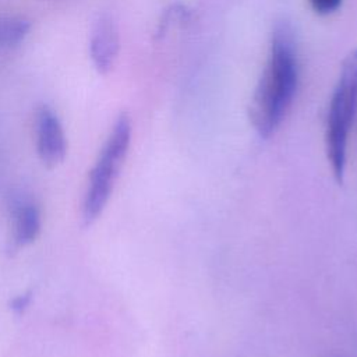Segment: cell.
<instances>
[{
    "instance_id": "obj_1",
    "label": "cell",
    "mask_w": 357,
    "mask_h": 357,
    "mask_svg": "<svg viewBox=\"0 0 357 357\" xmlns=\"http://www.w3.org/2000/svg\"><path fill=\"white\" fill-rule=\"evenodd\" d=\"M298 79L296 38L287 21L275 24L268 63L254 91L248 116L262 138H268L286 116Z\"/></svg>"
},
{
    "instance_id": "obj_2",
    "label": "cell",
    "mask_w": 357,
    "mask_h": 357,
    "mask_svg": "<svg viewBox=\"0 0 357 357\" xmlns=\"http://www.w3.org/2000/svg\"><path fill=\"white\" fill-rule=\"evenodd\" d=\"M357 109V49L350 52L342 64L335 86L325 131L326 156L335 180L342 184L346 169L349 130Z\"/></svg>"
},
{
    "instance_id": "obj_3",
    "label": "cell",
    "mask_w": 357,
    "mask_h": 357,
    "mask_svg": "<svg viewBox=\"0 0 357 357\" xmlns=\"http://www.w3.org/2000/svg\"><path fill=\"white\" fill-rule=\"evenodd\" d=\"M130 141L131 121L126 113H121L89 173V184L82 205V219L86 225L98 219L105 209L112 195L114 181L126 160Z\"/></svg>"
},
{
    "instance_id": "obj_4",
    "label": "cell",
    "mask_w": 357,
    "mask_h": 357,
    "mask_svg": "<svg viewBox=\"0 0 357 357\" xmlns=\"http://www.w3.org/2000/svg\"><path fill=\"white\" fill-rule=\"evenodd\" d=\"M36 149L43 165L53 167L67 153V139L57 114L46 105L36 113Z\"/></svg>"
},
{
    "instance_id": "obj_5",
    "label": "cell",
    "mask_w": 357,
    "mask_h": 357,
    "mask_svg": "<svg viewBox=\"0 0 357 357\" xmlns=\"http://www.w3.org/2000/svg\"><path fill=\"white\" fill-rule=\"evenodd\" d=\"M120 50V36L112 15H99L91 31L89 54L98 73L107 74L117 59Z\"/></svg>"
},
{
    "instance_id": "obj_6",
    "label": "cell",
    "mask_w": 357,
    "mask_h": 357,
    "mask_svg": "<svg viewBox=\"0 0 357 357\" xmlns=\"http://www.w3.org/2000/svg\"><path fill=\"white\" fill-rule=\"evenodd\" d=\"M14 241L18 245H28L35 241L40 230V213L35 204L18 201L13 208Z\"/></svg>"
},
{
    "instance_id": "obj_7",
    "label": "cell",
    "mask_w": 357,
    "mask_h": 357,
    "mask_svg": "<svg viewBox=\"0 0 357 357\" xmlns=\"http://www.w3.org/2000/svg\"><path fill=\"white\" fill-rule=\"evenodd\" d=\"M29 31V20L20 15L0 14V52L20 45Z\"/></svg>"
},
{
    "instance_id": "obj_8",
    "label": "cell",
    "mask_w": 357,
    "mask_h": 357,
    "mask_svg": "<svg viewBox=\"0 0 357 357\" xmlns=\"http://www.w3.org/2000/svg\"><path fill=\"white\" fill-rule=\"evenodd\" d=\"M308 1L312 10L321 15H326L336 11L342 4V0H308Z\"/></svg>"
},
{
    "instance_id": "obj_9",
    "label": "cell",
    "mask_w": 357,
    "mask_h": 357,
    "mask_svg": "<svg viewBox=\"0 0 357 357\" xmlns=\"http://www.w3.org/2000/svg\"><path fill=\"white\" fill-rule=\"evenodd\" d=\"M31 303V296L29 294H21L17 296L13 301H11V310H14L15 312H22Z\"/></svg>"
}]
</instances>
